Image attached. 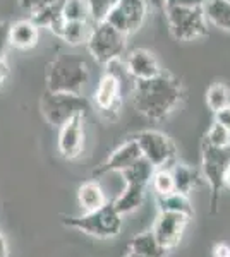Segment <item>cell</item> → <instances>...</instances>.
Listing matches in <instances>:
<instances>
[{"label": "cell", "instance_id": "7402d4cb", "mask_svg": "<svg viewBox=\"0 0 230 257\" xmlns=\"http://www.w3.org/2000/svg\"><path fill=\"white\" fill-rule=\"evenodd\" d=\"M160 211H172V213H181L184 216L192 218L194 216V209L189 201V196H184L179 192H170L167 196H157Z\"/></svg>", "mask_w": 230, "mask_h": 257}, {"label": "cell", "instance_id": "ac0fdd59", "mask_svg": "<svg viewBox=\"0 0 230 257\" xmlns=\"http://www.w3.org/2000/svg\"><path fill=\"white\" fill-rule=\"evenodd\" d=\"M170 172H172V177H174L175 192L184 194V196H189V194H192L199 185H201L203 173H199L198 170L189 167V165L174 163L172 167H170Z\"/></svg>", "mask_w": 230, "mask_h": 257}, {"label": "cell", "instance_id": "d6a6232c", "mask_svg": "<svg viewBox=\"0 0 230 257\" xmlns=\"http://www.w3.org/2000/svg\"><path fill=\"white\" fill-rule=\"evenodd\" d=\"M7 77H9V65L6 64V60H0V88L7 81Z\"/></svg>", "mask_w": 230, "mask_h": 257}, {"label": "cell", "instance_id": "2e32d148", "mask_svg": "<svg viewBox=\"0 0 230 257\" xmlns=\"http://www.w3.org/2000/svg\"><path fill=\"white\" fill-rule=\"evenodd\" d=\"M40 38V28L31 19H19L9 24V43L12 48L31 50Z\"/></svg>", "mask_w": 230, "mask_h": 257}, {"label": "cell", "instance_id": "836d02e7", "mask_svg": "<svg viewBox=\"0 0 230 257\" xmlns=\"http://www.w3.org/2000/svg\"><path fill=\"white\" fill-rule=\"evenodd\" d=\"M144 2H146V6H148V7L165 11V0H144Z\"/></svg>", "mask_w": 230, "mask_h": 257}, {"label": "cell", "instance_id": "8d00e7d4", "mask_svg": "<svg viewBox=\"0 0 230 257\" xmlns=\"http://www.w3.org/2000/svg\"><path fill=\"white\" fill-rule=\"evenodd\" d=\"M125 257H141V255H139V254H136V252H131V250H129L127 254H125Z\"/></svg>", "mask_w": 230, "mask_h": 257}, {"label": "cell", "instance_id": "d4e9b609", "mask_svg": "<svg viewBox=\"0 0 230 257\" xmlns=\"http://www.w3.org/2000/svg\"><path fill=\"white\" fill-rule=\"evenodd\" d=\"M149 185L157 192V196H167V194L174 192V177L170 168H157L153 172L151 182Z\"/></svg>", "mask_w": 230, "mask_h": 257}, {"label": "cell", "instance_id": "4316f807", "mask_svg": "<svg viewBox=\"0 0 230 257\" xmlns=\"http://www.w3.org/2000/svg\"><path fill=\"white\" fill-rule=\"evenodd\" d=\"M117 0H88V7H90V16L93 19V24L105 21L108 11L114 7Z\"/></svg>", "mask_w": 230, "mask_h": 257}, {"label": "cell", "instance_id": "44dd1931", "mask_svg": "<svg viewBox=\"0 0 230 257\" xmlns=\"http://www.w3.org/2000/svg\"><path fill=\"white\" fill-rule=\"evenodd\" d=\"M129 250L136 252L141 257H165L167 252L158 245L157 238L153 237L151 231L136 235L134 238L129 242Z\"/></svg>", "mask_w": 230, "mask_h": 257}, {"label": "cell", "instance_id": "83f0119b", "mask_svg": "<svg viewBox=\"0 0 230 257\" xmlns=\"http://www.w3.org/2000/svg\"><path fill=\"white\" fill-rule=\"evenodd\" d=\"M9 24L2 21L0 23V60H6L7 50H9L11 43H9Z\"/></svg>", "mask_w": 230, "mask_h": 257}, {"label": "cell", "instance_id": "e575fe53", "mask_svg": "<svg viewBox=\"0 0 230 257\" xmlns=\"http://www.w3.org/2000/svg\"><path fill=\"white\" fill-rule=\"evenodd\" d=\"M0 257H9V248H7V242L2 233H0Z\"/></svg>", "mask_w": 230, "mask_h": 257}, {"label": "cell", "instance_id": "f1b7e54d", "mask_svg": "<svg viewBox=\"0 0 230 257\" xmlns=\"http://www.w3.org/2000/svg\"><path fill=\"white\" fill-rule=\"evenodd\" d=\"M58 2H60V0H19V6L26 12H29V14H33V12L38 11L40 7L52 6V4H58Z\"/></svg>", "mask_w": 230, "mask_h": 257}, {"label": "cell", "instance_id": "5bb4252c", "mask_svg": "<svg viewBox=\"0 0 230 257\" xmlns=\"http://www.w3.org/2000/svg\"><path fill=\"white\" fill-rule=\"evenodd\" d=\"M125 70L134 81H146L162 72L157 57L144 48H136L129 52L124 59Z\"/></svg>", "mask_w": 230, "mask_h": 257}, {"label": "cell", "instance_id": "9c48e42d", "mask_svg": "<svg viewBox=\"0 0 230 257\" xmlns=\"http://www.w3.org/2000/svg\"><path fill=\"white\" fill-rule=\"evenodd\" d=\"M143 153V158L148 160L157 168H170L175 163V146L165 134L158 131H143L134 136Z\"/></svg>", "mask_w": 230, "mask_h": 257}, {"label": "cell", "instance_id": "8fae6325", "mask_svg": "<svg viewBox=\"0 0 230 257\" xmlns=\"http://www.w3.org/2000/svg\"><path fill=\"white\" fill-rule=\"evenodd\" d=\"M191 218L184 216L181 213H172V211H160L158 218L155 219V225L151 228L153 237L157 238L158 245L163 250L169 252L179 245L182 240V235L189 225Z\"/></svg>", "mask_w": 230, "mask_h": 257}, {"label": "cell", "instance_id": "7c38bea8", "mask_svg": "<svg viewBox=\"0 0 230 257\" xmlns=\"http://www.w3.org/2000/svg\"><path fill=\"white\" fill-rule=\"evenodd\" d=\"M85 118L86 113H76L58 127V153L64 158L74 160L85 148Z\"/></svg>", "mask_w": 230, "mask_h": 257}, {"label": "cell", "instance_id": "5b68a950", "mask_svg": "<svg viewBox=\"0 0 230 257\" xmlns=\"http://www.w3.org/2000/svg\"><path fill=\"white\" fill-rule=\"evenodd\" d=\"M125 38L127 36L122 35L119 30L102 21V23L93 24L86 40V47L98 64L107 65L112 60L122 59L125 52Z\"/></svg>", "mask_w": 230, "mask_h": 257}, {"label": "cell", "instance_id": "4fadbf2b", "mask_svg": "<svg viewBox=\"0 0 230 257\" xmlns=\"http://www.w3.org/2000/svg\"><path fill=\"white\" fill-rule=\"evenodd\" d=\"M141 158H143L141 148H139V144H137V141L132 138V139L125 141L124 144H120L98 168H95L93 177H103V175H107V173H114V172L122 173L124 170L131 168L132 165Z\"/></svg>", "mask_w": 230, "mask_h": 257}, {"label": "cell", "instance_id": "4dcf8cb0", "mask_svg": "<svg viewBox=\"0 0 230 257\" xmlns=\"http://www.w3.org/2000/svg\"><path fill=\"white\" fill-rule=\"evenodd\" d=\"M215 122H218L220 125H223L225 128L230 131V103L221 110L215 111Z\"/></svg>", "mask_w": 230, "mask_h": 257}, {"label": "cell", "instance_id": "1f68e13d", "mask_svg": "<svg viewBox=\"0 0 230 257\" xmlns=\"http://www.w3.org/2000/svg\"><path fill=\"white\" fill-rule=\"evenodd\" d=\"M213 257H230V247L227 243H216L215 250H213Z\"/></svg>", "mask_w": 230, "mask_h": 257}, {"label": "cell", "instance_id": "52a82bcc", "mask_svg": "<svg viewBox=\"0 0 230 257\" xmlns=\"http://www.w3.org/2000/svg\"><path fill=\"white\" fill-rule=\"evenodd\" d=\"M165 16L175 40L192 41L208 33L203 7H165Z\"/></svg>", "mask_w": 230, "mask_h": 257}, {"label": "cell", "instance_id": "74e56055", "mask_svg": "<svg viewBox=\"0 0 230 257\" xmlns=\"http://www.w3.org/2000/svg\"><path fill=\"white\" fill-rule=\"evenodd\" d=\"M60 2H64V0H60Z\"/></svg>", "mask_w": 230, "mask_h": 257}, {"label": "cell", "instance_id": "f546056e", "mask_svg": "<svg viewBox=\"0 0 230 257\" xmlns=\"http://www.w3.org/2000/svg\"><path fill=\"white\" fill-rule=\"evenodd\" d=\"M208 0H165V7H203Z\"/></svg>", "mask_w": 230, "mask_h": 257}, {"label": "cell", "instance_id": "6da1fadb", "mask_svg": "<svg viewBox=\"0 0 230 257\" xmlns=\"http://www.w3.org/2000/svg\"><path fill=\"white\" fill-rule=\"evenodd\" d=\"M132 98L141 115L151 120H162L179 106L184 98V89L179 79L160 72L151 79L136 81Z\"/></svg>", "mask_w": 230, "mask_h": 257}, {"label": "cell", "instance_id": "e0dca14e", "mask_svg": "<svg viewBox=\"0 0 230 257\" xmlns=\"http://www.w3.org/2000/svg\"><path fill=\"white\" fill-rule=\"evenodd\" d=\"M50 31L60 38L62 41L69 45V47H78V45L86 43L88 36H90L91 26L90 23H79V21H64L60 18L50 28Z\"/></svg>", "mask_w": 230, "mask_h": 257}, {"label": "cell", "instance_id": "603a6c76", "mask_svg": "<svg viewBox=\"0 0 230 257\" xmlns=\"http://www.w3.org/2000/svg\"><path fill=\"white\" fill-rule=\"evenodd\" d=\"M62 18H64V21L90 23L91 16L88 0H64L62 2Z\"/></svg>", "mask_w": 230, "mask_h": 257}, {"label": "cell", "instance_id": "9a60e30c", "mask_svg": "<svg viewBox=\"0 0 230 257\" xmlns=\"http://www.w3.org/2000/svg\"><path fill=\"white\" fill-rule=\"evenodd\" d=\"M120 93L122 79L112 72H105L95 89V105L100 111H117L120 105Z\"/></svg>", "mask_w": 230, "mask_h": 257}, {"label": "cell", "instance_id": "30bf717a", "mask_svg": "<svg viewBox=\"0 0 230 257\" xmlns=\"http://www.w3.org/2000/svg\"><path fill=\"white\" fill-rule=\"evenodd\" d=\"M148 9L149 7L144 0H117L114 7L108 11L105 23L129 36L143 26Z\"/></svg>", "mask_w": 230, "mask_h": 257}, {"label": "cell", "instance_id": "8992f818", "mask_svg": "<svg viewBox=\"0 0 230 257\" xmlns=\"http://www.w3.org/2000/svg\"><path fill=\"white\" fill-rule=\"evenodd\" d=\"M88 110H90V101L83 94L45 91L40 99L41 115L53 127H60L72 115L86 113Z\"/></svg>", "mask_w": 230, "mask_h": 257}, {"label": "cell", "instance_id": "d6986e66", "mask_svg": "<svg viewBox=\"0 0 230 257\" xmlns=\"http://www.w3.org/2000/svg\"><path fill=\"white\" fill-rule=\"evenodd\" d=\"M78 202L85 213H91V211L103 208L108 201H107V196H105V192H103L102 185L96 180H90V182H85V184L78 189Z\"/></svg>", "mask_w": 230, "mask_h": 257}, {"label": "cell", "instance_id": "277c9868", "mask_svg": "<svg viewBox=\"0 0 230 257\" xmlns=\"http://www.w3.org/2000/svg\"><path fill=\"white\" fill-rule=\"evenodd\" d=\"M62 223L90 237L112 238L117 237L122 230V214L114 208L112 202H107L103 208L91 211V213H83L81 216L76 218H64Z\"/></svg>", "mask_w": 230, "mask_h": 257}, {"label": "cell", "instance_id": "7a4b0ae2", "mask_svg": "<svg viewBox=\"0 0 230 257\" xmlns=\"http://www.w3.org/2000/svg\"><path fill=\"white\" fill-rule=\"evenodd\" d=\"M90 79L88 62L79 55L60 53L47 67V91L83 94Z\"/></svg>", "mask_w": 230, "mask_h": 257}, {"label": "cell", "instance_id": "484cf974", "mask_svg": "<svg viewBox=\"0 0 230 257\" xmlns=\"http://www.w3.org/2000/svg\"><path fill=\"white\" fill-rule=\"evenodd\" d=\"M204 143H208L210 146L215 148H228L230 146V131L220 125L218 122H213L211 127L206 132V139Z\"/></svg>", "mask_w": 230, "mask_h": 257}, {"label": "cell", "instance_id": "ffe728a7", "mask_svg": "<svg viewBox=\"0 0 230 257\" xmlns=\"http://www.w3.org/2000/svg\"><path fill=\"white\" fill-rule=\"evenodd\" d=\"M203 12L210 24L230 31V0H208Z\"/></svg>", "mask_w": 230, "mask_h": 257}, {"label": "cell", "instance_id": "ba28073f", "mask_svg": "<svg viewBox=\"0 0 230 257\" xmlns=\"http://www.w3.org/2000/svg\"><path fill=\"white\" fill-rule=\"evenodd\" d=\"M230 165V146L228 148H215L208 143L203 144V158H201V173L208 182L211 190V211L215 213L220 201L221 189L225 187L223 177L225 170Z\"/></svg>", "mask_w": 230, "mask_h": 257}, {"label": "cell", "instance_id": "3957f363", "mask_svg": "<svg viewBox=\"0 0 230 257\" xmlns=\"http://www.w3.org/2000/svg\"><path fill=\"white\" fill-rule=\"evenodd\" d=\"M155 167L148 160H137L131 168L124 170L122 177L125 180V189L112 204L120 214H129L143 204L146 196V187L149 185Z\"/></svg>", "mask_w": 230, "mask_h": 257}, {"label": "cell", "instance_id": "cb8c5ba5", "mask_svg": "<svg viewBox=\"0 0 230 257\" xmlns=\"http://www.w3.org/2000/svg\"><path fill=\"white\" fill-rule=\"evenodd\" d=\"M230 103V93L227 86L221 84V82H215L211 84L206 91V105L213 113L221 110L223 106H227Z\"/></svg>", "mask_w": 230, "mask_h": 257}, {"label": "cell", "instance_id": "d590c367", "mask_svg": "<svg viewBox=\"0 0 230 257\" xmlns=\"http://www.w3.org/2000/svg\"><path fill=\"white\" fill-rule=\"evenodd\" d=\"M223 184L227 185V187L230 189V165H228V168L225 170V177H223Z\"/></svg>", "mask_w": 230, "mask_h": 257}]
</instances>
